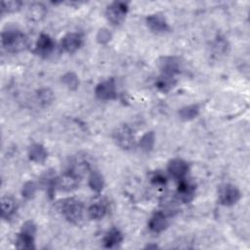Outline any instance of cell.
<instances>
[{
    "label": "cell",
    "mask_w": 250,
    "mask_h": 250,
    "mask_svg": "<svg viewBox=\"0 0 250 250\" xmlns=\"http://www.w3.org/2000/svg\"><path fill=\"white\" fill-rule=\"evenodd\" d=\"M1 38L3 47L10 53L22 52L28 46L27 36L21 30L14 27H8L3 30Z\"/></svg>",
    "instance_id": "1"
},
{
    "label": "cell",
    "mask_w": 250,
    "mask_h": 250,
    "mask_svg": "<svg viewBox=\"0 0 250 250\" xmlns=\"http://www.w3.org/2000/svg\"><path fill=\"white\" fill-rule=\"evenodd\" d=\"M60 210L65 219L73 224H78L83 218V204L80 200L70 197L62 200L60 203Z\"/></svg>",
    "instance_id": "2"
},
{
    "label": "cell",
    "mask_w": 250,
    "mask_h": 250,
    "mask_svg": "<svg viewBox=\"0 0 250 250\" xmlns=\"http://www.w3.org/2000/svg\"><path fill=\"white\" fill-rule=\"evenodd\" d=\"M36 232V226L31 221L25 222L19 233L16 241V247L20 249H34V235Z\"/></svg>",
    "instance_id": "3"
},
{
    "label": "cell",
    "mask_w": 250,
    "mask_h": 250,
    "mask_svg": "<svg viewBox=\"0 0 250 250\" xmlns=\"http://www.w3.org/2000/svg\"><path fill=\"white\" fill-rule=\"evenodd\" d=\"M112 138L115 144L122 149L128 150L135 145L134 134L131 128L126 124H122L116 127L112 133Z\"/></svg>",
    "instance_id": "4"
},
{
    "label": "cell",
    "mask_w": 250,
    "mask_h": 250,
    "mask_svg": "<svg viewBox=\"0 0 250 250\" xmlns=\"http://www.w3.org/2000/svg\"><path fill=\"white\" fill-rule=\"evenodd\" d=\"M128 12V4L125 2H113L105 11V16L112 24L118 25L124 21Z\"/></svg>",
    "instance_id": "5"
},
{
    "label": "cell",
    "mask_w": 250,
    "mask_h": 250,
    "mask_svg": "<svg viewBox=\"0 0 250 250\" xmlns=\"http://www.w3.org/2000/svg\"><path fill=\"white\" fill-rule=\"evenodd\" d=\"M240 199L239 189L231 185L225 184L219 188V201L225 206H230L235 204Z\"/></svg>",
    "instance_id": "6"
},
{
    "label": "cell",
    "mask_w": 250,
    "mask_h": 250,
    "mask_svg": "<svg viewBox=\"0 0 250 250\" xmlns=\"http://www.w3.org/2000/svg\"><path fill=\"white\" fill-rule=\"evenodd\" d=\"M95 94L98 99L103 101L113 100L117 96L116 85L112 78L99 83L95 89Z\"/></svg>",
    "instance_id": "7"
},
{
    "label": "cell",
    "mask_w": 250,
    "mask_h": 250,
    "mask_svg": "<svg viewBox=\"0 0 250 250\" xmlns=\"http://www.w3.org/2000/svg\"><path fill=\"white\" fill-rule=\"evenodd\" d=\"M79 184V178L72 172L68 171L62 174L55 181V186L63 191H72L77 188Z\"/></svg>",
    "instance_id": "8"
},
{
    "label": "cell",
    "mask_w": 250,
    "mask_h": 250,
    "mask_svg": "<svg viewBox=\"0 0 250 250\" xmlns=\"http://www.w3.org/2000/svg\"><path fill=\"white\" fill-rule=\"evenodd\" d=\"M168 173L175 179L181 180L186 177L188 171V163L181 158H174L169 161L167 166Z\"/></svg>",
    "instance_id": "9"
},
{
    "label": "cell",
    "mask_w": 250,
    "mask_h": 250,
    "mask_svg": "<svg viewBox=\"0 0 250 250\" xmlns=\"http://www.w3.org/2000/svg\"><path fill=\"white\" fill-rule=\"evenodd\" d=\"M158 66L163 74L174 76L180 72V62L175 57H161L158 60Z\"/></svg>",
    "instance_id": "10"
},
{
    "label": "cell",
    "mask_w": 250,
    "mask_h": 250,
    "mask_svg": "<svg viewBox=\"0 0 250 250\" xmlns=\"http://www.w3.org/2000/svg\"><path fill=\"white\" fill-rule=\"evenodd\" d=\"M54 49H55V43L53 39L48 34L42 33L36 42L35 53L40 57L46 58L52 54Z\"/></svg>",
    "instance_id": "11"
},
{
    "label": "cell",
    "mask_w": 250,
    "mask_h": 250,
    "mask_svg": "<svg viewBox=\"0 0 250 250\" xmlns=\"http://www.w3.org/2000/svg\"><path fill=\"white\" fill-rule=\"evenodd\" d=\"M81 45L82 37L78 33H68L62 40V47L68 54L75 53L81 47Z\"/></svg>",
    "instance_id": "12"
},
{
    "label": "cell",
    "mask_w": 250,
    "mask_h": 250,
    "mask_svg": "<svg viewBox=\"0 0 250 250\" xmlns=\"http://www.w3.org/2000/svg\"><path fill=\"white\" fill-rule=\"evenodd\" d=\"M146 24L150 30L157 33L165 32L169 29V26L165 18L160 14L149 15L146 18Z\"/></svg>",
    "instance_id": "13"
},
{
    "label": "cell",
    "mask_w": 250,
    "mask_h": 250,
    "mask_svg": "<svg viewBox=\"0 0 250 250\" xmlns=\"http://www.w3.org/2000/svg\"><path fill=\"white\" fill-rule=\"evenodd\" d=\"M195 186L188 180L183 178L179 180L178 184V194L181 199L185 202H188L193 197Z\"/></svg>",
    "instance_id": "14"
},
{
    "label": "cell",
    "mask_w": 250,
    "mask_h": 250,
    "mask_svg": "<svg viewBox=\"0 0 250 250\" xmlns=\"http://www.w3.org/2000/svg\"><path fill=\"white\" fill-rule=\"evenodd\" d=\"M46 14H47V9L42 3H33L28 7L26 11L27 19L34 22H37L43 20Z\"/></svg>",
    "instance_id": "15"
},
{
    "label": "cell",
    "mask_w": 250,
    "mask_h": 250,
    "mask_svg": "<svg viewBox=\"0 0 250 250\" xmlns=\"http://www.w3.org/2000/svg\"><path fill=\"white\" fill-rule=\"evenodd\" d=\"M28 157L36 163H44L48 157L46 148L40 144H32L28 148Z\"/></svg>",
    "instance_id": "16"
},
{
    "label": "cell",
    "mask_w": 250,
    "mask_h": 250,
    "mask_svg": "<svg viewBox=\"0 0 250 250\" xmlns=\"http://www.w3.org/2000/svg\"><path fill=\"white\" fill-rule=\"evenodd\" d=\"M168 226V221L165 214L161 212L155 213L148 222V228L153 232H161L163 231Z\"/></svg>",
    "instance_id": "17"
},
{
    "label": "cell",
    "mask_w": 250,
    "mask_h": 250,
    "mask_svg": "<svg viewBox=\"0 0 250 250\" xmlns=\"http://www.w3.org/2000/svg\"><path fill=\"white\" fill-rule=\"evenodd\" d=\"M17 209L16 200L10 195H4L1 198V215L3 219H10Z\"/></svg>",
    "instance_id": "18"
},
{
    "label": "cell",
    "mask_w": 250,
    "mask_h": 250,
    "mask_svg": "<svg viewBox=\"0 0 250 250\" xmlns=\"http://www.w3.org/2000/svg\"><path fill=\"white\" fill-rule=\"evenodd\" d=\"M123 240V235L121 231L115 228L109 229L104 238V245L106 248H114L118 246Z\"/></svg>",
    "instance_id": "19"
},
{
    "label": "cell",
    "mask_w": 250,
    "mask_h": 250,
    "mask_svg": "<svg viewBox=\"0 0 250 250\" xmlns=\"http://www.w3.org/2000/svg\"><path fill=\"white\" fill-rule=\"evenodd\" d=\"M106 210V205L102 201H98L90 205L88 209V216L92 220H101L105 216Z\"/></svg>",
    "instance_id": "20"
},
{
    "label": "cell",
    "mask_w": 250,
    "mask_h": 250,
    "mask_svg": "<svg viewBox=\"0 0 250 250\" xmlns=\"http://www.w3.org/2000/svg\"><path fill=\"white\" fill-rule=\"evenodd\" d=\"M175 84H176V79L174 78V76L163 74V73L155 81L156 88L161 92L170 91L175 86Z\"/></svg>",
    "instance_id": "21"
},
{
    "label": "cell",
    "mask_w": 250,
    "mask_h": 250,
    "mask_svg": "<svg viewBox=\"0 0 250 250\" xmlns=\"http://www.w3.org/2000/svg\"><path fill=\"white\" fill-rule=\"evenodd\" d=\"M104 186L103 175L99 171H92L89 176V187L96 192L102 191Z\"/></svg>",
    "instance_id": "22"
},
{
    "label": "cell",
    "mask_w": 250,
    "mask_h": 250,
    "mask_svg": "<svg viewBox=\"0 0 250 250\" xmlns=\"http://www.w3.org/2000/svg\"><path fill=\"white\" fill-rule=\"evenodd\" d=\"M199 105L198 104H189V105H186L184 107H182L179 110V115L180 118L183 120H191L193 118H195L198 113H199Z\"/></svg>",
    "instance_id": "23"
},
{
    "label": "cell",
    "mask_w": 250,
    "mask_h": 250,
    "mask_svg": "<svg viewBox=\"0 0 250 250\" xmlns=\"http://www.w3.org/2000/svg\"><path fill=\"white\" fill-rule=\"evenodd\" d=\"M154 142H155V135L152 131H149V132H146L141 138V140L139 142V146L143 151L148 152L153 148Z\"/></svg>",
    "instance_id": "24"
},
{
    "label": "cell",
    "mask_w": 250,
    "mask_h": 250,
    "mask_svg": "<svg viewBox=\"0 0 250 250\" xmlns=\"http://www.w3.org/2000/svg\"><path fill=\"white\" fill-rule=\"evenodd\" d=\"M54 93L49 88H42L37 92V99L41 105L48 106L54 101Z\"/></svg>",
    "instance_id": "25"
},
{
    "label": "cell",
    "mask_w": 250,
    "mask_h": 250,
    "mask_svg": "<svg viewBox=\"0 0 250 250\" xmlns=\"http://www.w3.org/2000/svg\"><path fill=\"white\" fill-rule=\"evenodd\" d=\"M89 170H90V167H89L88 162L85 160H79V161H75L73 163V165L69 171L72 172L74 175H76L78 178H81Z\"/></svg>",
    "instance_id": "26"
},
{
    "label": "cell",
    "mask_w": 250,
    "mask_h": 250,
    "mask_svg": "<svg viewBox=\"0 0 250 250\" xmlns=\"http://www.w3.org/2000/svg\"><path fill=\"white\" fill-rule=\"evenodd\" d=\"M62 83L70 90H76L79 85L78 77L73 72H67L62 77Z\"/></svg>",
    "instance_id": "27"
},
{
    "label": "cell",
    "mask_w": 250,
    "mask_h": 250,
    "mask_svg": "<svg viewBox=\"0 0 250 250\" xmlns=\"http://www.w3.org/2000/svg\"><path fill=\"white\" fill-rule=\"evenodd\" d=\"M21 1H3L1 3V10L3 13H15L21 9Z\"/></svg>",
    "instance_id": "28"
},
{
    "label": "cell",
    "mask_w": 250,
    "mask_h": 250,
    "mask_svg": "<svg viewBox=\"0 0 250 250\" xmlns=\"http://www.w3.org/2000/svg\"><path fill=\"white\" fill-rule=\"evenodd\" d=\"M36 192V185L33 182H27L23 185L22 187V190H21V194L24 198L26 199H30L34 196Z\"/></svg>",
    "instance_id": "29"
},
{
    "label": "cell",
    "mask_w": 250,
    "mask_h": 250,
    "mask_svg": "<svg viewBox=\"0 0 250 250\" xmlns=\"http://www.w3.org/2000/svg\"><path fill=\"white\" fill-rule=\"evenodd\" d=\"M111 39V33L106 28H102L98 31L97 40L100 44H106Z\"/></svg>",
    "instance_id": "30"
},
{
    "label": "cell",
    "mask_w": 250,
    "mask_h": 250,
    "mask_svg": "<svg viewBox=\"0 0 250 250\" xmlns=\"http://www.w3.org/2000/svg\"><path fill=\"white\" fill-rule=\"evenodd\" d=\"M167 182V178L165 174L161 172H155L151 177V183L154 185H164Z\"/></svg>",
    "instance_id": "31"
}]
</instances>
